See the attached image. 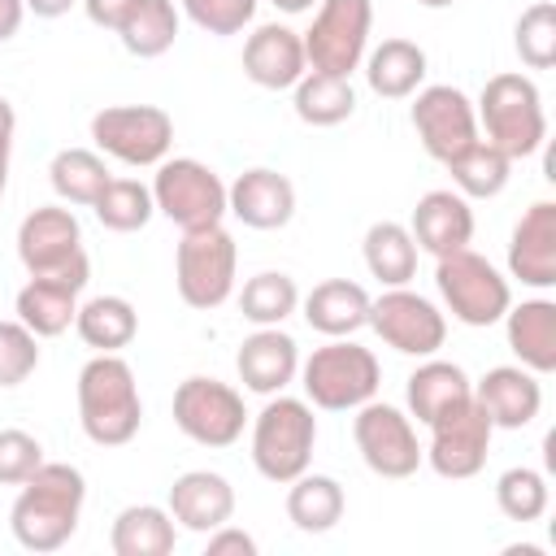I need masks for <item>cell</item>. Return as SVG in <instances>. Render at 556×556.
<instances>
[{"label":"cell","instance_id":"cell-36","mask_svg":"<svg viewBox=\"0 0 556 556\" xmlns=\"http://www.w3.org/2000/svg\"><path fill=\"white\" fill-rule=\"evenodd\" d=\"M109 178L113 174H109L104 156L91 148H61L48 165V182L61 195V204H78V208H91Z\"/></svg>","mask_w":556,"mask_h":556},{"label":"cell","instance_id":"cell-44","mask_svg":"<svg viewBox=\"0 0 556 556\" xmlns=\"http://www.w3.org/2000/svg\"><path fill=\"white\" fill-rule=\"evenodd\" d=\"M204 552H208V556H256V539H252L248 530H239V526L226 521V526L208 530Z\"/></svg>","mask_w":556,"mask_h":556},{"label":"cell","instance_id":"cell-51","mask_svg":"<svg viewBox=\"0 0 556 556\" xmlns=\"http://www.w3.org/2000/svg\"><path fill=\"white\" fill-rule=\"evenodd\" d=\"M417 4H421V9H452L456 0H417Z\"/></svg>","mask_w":556,"mask_h":556},{"label":"cell","instance_id":"cell-48","mask_svg":"<svg viewBox=\"0 0 556 556\" xmlns=\"http://www.w3.org/2000/svg\"><path fill=\"white\" fill-rule=\"evenodd\" d=\"M13 130H17V113H13V104L0 96V148H13Z\"/></svg>","mask_w":556,"mask_h":556},{"label":"cell","instance_id":"cell-2","mask_svg":"<svg viewBox=\"0 0 556 556\" xmlns=\"http://www.w3.org/2000/svg\"><path fill=\"white\" fill-rule=\"evenodd\" d=\"M78 426L96 447H126L143 426V400L135 369L122 352H96L78 369Z\"/></svg>","mask_w":556,"mask_h":556},{"label":"cell","instance_id":"cell-17","mask_svg":"<svg viewBox=\"0 0 556 556\" xmlns=\"http://www.w3.org/2000/svg\"><path fill=\"white\" fill-rule=\"evenodd\" d=\"M508 278L534 291L556 287V204L534 200L508 235Z\"/></svg>","mask_w":556,"mask_h":556},{"label":"cell","instance_id":"cell-22","mask_svg":"<svg viewBox=\"0 0 556 556\" xmlns=\"http://www.w3.org/2000/svg\"><path fill=\"white\" fill-rule=\"evenodd\" d=\"M239 382L256 395H278L300 374V348L282 326H256L235 352Z\"/></svg>","mask_w":556,"mask_h":556},{"label":"cell","instance_id":"cell-30","mask_svg":"<svg viewBox=\"0 0 556 556\" xmlns=\"http://www.w3.org/2000/svg\"><path fill=\"white\" fill-rule=\"evenodd\" d=\"M174 543H178V521L161 504H126L109 530L113 556H169Z\"/></svg>","mask_w":556,"mask_h":556},{"label":"cell","instance_id":"cell-19","mask_svg":"<svg viewBox=\"0 0 556 556\" xmlns=\"http://www.w3.org/2000/svg\"><path fill=\"white\" fill-rule=\"evenodd\" d=\"M226 213L239 217L248 230H282L295 217V182L278 169H243L226 187Z\"/></svg>","mask_w":556,"mask_h":556},{"label":"cell","instance_id":"cell-27","mask_svg":"<svg viewBox=\"0 0 556 556\" xmlns=\"http://www.w3.org/2000/svg\"><path fill=\"white\" fill-rule=\"evenodd\" d=\"M365 83L382 100H408L426 83V48L413 39H382L378 48L365 52Z\"/></svg>","mask_w":556,"mask_h":556},{"label":"cell","instance_id":"cell-43","mask_svg":"<svg viewBox=\"0 0 556 556\" xmlns=\"http://www.w3.org/2000/svg\"><path fill=\"white\" fill-rule=\"evenodd\" d=\"M43 465V443L26 430H0V486H22Z\"/></svg>","mask_w":556,"mask_h":556},{"label":"cell","instance_id":"cell-49","mask_svg":"<svg viewBox=\"0 0 556 556\" xmlns=\"http://www.w3.org/2000/svg\"><path fill=\"white\" fill-rule=\"evenodd\" d=\"M274 9H282V13H308L317 0H269Z\"/></svg>","mask_w":556,"mask_h":556},{"label":"cell","instance_id":"cell-10","mask_svg":"<svg viewBox=\"0 0 556 556\" xmlns=\"http://www.w3.org/2000/svg\"><path fill=\"white\" fill-rule=\"evenodd\" d=\"M152 204L178 230L217 226L226 217V182L195 156H165L152 174Z\"/></svg>","mask_w":556,"mask_h":556},{"label":"cell","instance_id":"cell-29","mask_svg":"<svg viewBox=\"0 0 556 556\" xmlns=\"http://www.w3.org/2000/svg\"><path fill=\"white\" fill-rule=\"evenodd\" d=\"M343 508H348V495H343L339 478H330V473L304 469L300 478L287 482V521L300 534H326V530H334L343 521Z\"/></svg>","mask_w":556,"mask_h":556},{"label":"cell","instance_id":"cell-37","mask_svg":"<svg viewBox=\"0 0 556 556\" xmlns=\"http://www.w3.org/2000/svg\"><path fill=\"white\" fill-rule=\"evenodd\" d=\"M300 308V287L282 269H261L239 291V313L252 326H282Z\"/></svg>","mask_w":556,"mask_h":556},{"label":"cell","instance_id":"cell-45","mask_svg":"<svg viewBox=\"0 0 556 556\" xmlns=\"http://www.w3.org/2000/svg\"><path fill=\"white\" fill-rule=\"evenodd\" d=\"M130 4H135V0H83V13H87L96 26H104V30L117 35V26H122V17L130 13Z\"/></svg>","mask_w":556,"mask_h":556},{"label":"cell","instance_id":"cell-26","mask_svg":"<svg viewBox=\"0 0 556 556\" xmlns=\"http://www.w3.org/2000/svg\"><path fill=\"white\" fill-rule=\"evenodd\" d=\"M473 395V382L469 374L456 365V361H439V356H421V365L408 374L404 382V404H408V417H417L421 426H430L439 413L456 408L460 400Z\"/></svg>","mask_w":556,"mask_h":556},{"label":"cell","instance_id":"cell-5","mask_svg":"<svg viewBox=\"0 0 556 556\" xmlns=\"http://www.w3.org/2000/svg\"><path fill=\"white\" fill-rule=\"evenodd\" d=\"M300 387L313 408L326 413H352L382 387V365L369 348L352 339H326L300 361Z\"/></svg>","mask_w":556,"mask_h":556},{"label":"cell","instance_id":"cell-20","mask_svg":"<svg viewBox=\"0 0 556 556\" xmlns=\"http://www.w3.org/2000/svg\"><path fill=\"white\" fill-rule=\"evenodd\" d=\"M408 235H413L417 252H430L439 261V256L473 243V208L456 187H434L417 200Z\"/></svg>","mask_w":556,"mask_h":556},{"label":"cell","instance_id":"cell-46","mask_svg":"<svg viewBox=\"0 0 556 556\" xmlns=\"http://www.w3.org/2000/svg\"><path fill=\"white\" fill-rule=\"evenodd\" d=\"M22 17H26L22 0H0V43H9L22 30Z\"/></svg>","mask_w":556,"mask_h":556},{"label":"cell","instance_id":"cell-39","mask_svg":"<svg viewBox=\"0 0 556 556\" xmlns=\"http://www.w3.org/2000/svg\"><path fill=\"white\" fill-rule=\"evenodd\" d=\"M495 504H500V513H504L508 521L530 526V521H539V517L547 513L552 486H547V478H543L539 469L513 465V469H504V473L495 478Z\"/></svg>","mask_w":556,"mask_h":556},{"label":"cell","instance_id":"cell-14","mask_svg":"<svg viewBox=\"0 0 556 556\" xmlns=\"http://www.w3.org/2000/svg\"><path fill=\"white\" fill-rule=\"evenodd\" d=\"M369 326L391 352L417 361L434 356L447 339V313L413 287H387L378 300H369Z\"/></svg>","mask_w":556,"mask_h":556},{"label":"cell","instance_id":"cell-35","mask_svg":"<svg viewBox=\"0 0 556 556\" xmlns=\"http://www.w3.org/2000/svg\"><path fill=\"white\" fill-rule=\"evenodd\" d=\"M447 165V174H452V187L465 195V200H491V195H500L504 187H508V178H513V161L495 148V143H486L482 135L469 143V148H460L452 161H443Z\"/></svg>","mask_w":556,"mask_h":556},{"label":"cell","instance_id":"cell-13","mask_svg":"<svg viewBox=\"0 0 556 556\" xmlns=\"http://www.w3.org/2000/svg\"><path fill=\"white\" fill-rule=\"evenodd\" d=\"M374 0H317L313 26L304 30L308 70L352 78L369 52Z\"/></svg>","mask_w":556,"mask_h":556},{"label":"cell","instance_id":"cell-18","mask_svg":"<svg viewBox=\"0 0 556 556\" xmlns=\"http://www.w3.org/2000/svg\"><path fill=\"white\" fill-rule=\"evenodd\" d=\"M308 70L304 56V35L291 30L287 22H261L243 39V74L248 83L265 91H291Z\"/></svg>","mask_w":556,"mask_h":556},{"label":"cell","instance_id":"cell-24","mask_svg":"<svg viewBox=\"0 0 556 556\" xmlns=\"http://www.w3.org/2000/svg\"><path fill=\"white\" fill-rule=\"evenodd\" d=\"M504 321V339L517 356V365H526L530 374H552L556 369V300L534 295L521 304H508Z\"/></svg>","mask_w":556,"mask_h":556},{"label":"cell","instance_id":"cell-6","mask_svg":"<svg viewBox=\"0 0 556 556\" xmlns=\"http://www.w3.org/2000/svg\"><path fill=\"white\" fill-rule=\"evenodd\" d=\"M235 274H239V248L222 222L182 230L174 248V287L187 308H200V313L222 308L235 295Z\"/></svg>","mask_w":556,"mask_h":556},{"label":"cell","instance_id":"cell-33","mask_svg":"<svg viewBox=\"0 0 556 556\" xmlns=\"http://www.w3.org/2000/svg\"><path fill=\"white\" fill-rule=\"evenodd\" d=\"M178 22H182V13H178L174 0H135L130 13L117 26V39H122V48L130 56L152 61V56H165L174 48Z\"/></svg>","mask_w":556,"mask_h":556},{"label":"cell","instance_id":"cell-47","mask_svg":"<svg viewBox=\"0 0 556 556\" xmlns=\"http://www.w3.org/2000/svg\"><path fill=\"white\" fill-rule=\"evenodd\" d=\"M26 4V13H35V17H61V13H70L78 0H22Z\"/></svg>","mask_w":556,"mask_h":556},{"label":"cell","instance_id":"cell-4","mask_svg":"<svg viewBox=\"0 0 556 556\" xmlns=\"http://www.w3.org/2000/svg\"><path fill=\"white\" fill-rule=\"evenodd\" d=\"M317 447V417L308 400L295 395H265V408L252 417V465L265 482L287 486L313 465Z\"/></svg>","mask_w":556,"mask_h":556},{"label":"cell","instance_id":"cell-25","mask_svg":"<svg viewBox=\"0 0 556 556\" xmlns=\"http://www.w3.org/2000/svg\"><path fill=\"white\" fill-rule=\"evenodd\" d=\"M300 308H304L308 330H317L326 339H352L361 326H369V291L361 282H348V278L317 282L300 300Z\"/></svg>","mask_w":556,"mask_h":556},{"label":"cell","instance_id":"cell-40","mask_svg":"<svg viewBox=\"0 0 556 556\" xmlns=\"http://www.w3.org/2000/svg\"><path fill=\"white\" fill-rule=\"evenodd\" d=\"M513 48L521 56V65L530 70H552L556 61V4L552 0H539L530 4L517 26H513Z\"/></svg>","mask_w":556,"mask_h":556},{"label":"cell","instance_id":"cell-7","mask_svg":"<svg viewBox=\"0 0 556 556\" xmlns=\"http://www.w3.org/2000/svg\"><path fill=\"white\" fill-rule=\"evenodd\" d=\"M17 261L30 278H65L87 287L91 261L83 252V226L65 204H39L17 226Z\"/></svg>","mask_w":556,"mask_h":556},{"label":"cell","instance_id":"cell-3","mask_svg":"<svg viewBox=\"0 0 556 556\" xmlns=\"http://www.w3.org/2000/svg\"><path fill=\"white\" fill-rule=\"evenodd\" d=\"M478 135L486 143H495L508 161L534 156L547 139V113H543V91L530 74L504 70L491 74L478 91Z\"/></svg>","mask_w":556,"mask_h":556},{"label":"cell","instance_id":"cell-16","mask_svg":"<svg viewBox=\"0 0 556 556\" xmlns=\"http://www.w3.org/2000/svg\"><path fill=\"white\" fill-rule=\"evenodd\" d=\"M408 122H413L421 148H426L434 161H452L460 148H469V143L478 139L473 100H469L460 87H452V83L417 87V91H413Z\"/></svg>","mask_w":556,"mask_h":556},{"label":"cell","instance_id":"cell-50","mask_svg":"<svg viewBox=\"0 0 556 556\" xmlns=\"http://www.w3.org/2000/svg\"><path fill=\"white\" fill-rule=\"evenodd\" d=\"M9 152L13 148H0V200H4V187H9Z\"/></svg>","mask_w":556,"mask_h":556},{"label":"cell","instance_id":"cell-8","mask_svg":"<svg viewBox=\"0 0 556 556\" xmlns=\"http://www.w3.org/2000/svg\"><path fill=\"white\" fill-rule=\"evenodd\" d=\"M434 287L447 304V313L460 321V326H495L508 304H513V287L508 278L473 248H460V252H447L434 261Z\"/></svg>","mask_w":556,"mask_h":556},{"label":"cell","instance_id":"cell-23","mask_svg":"<svg viewBox=\"0 0 556 556\" xmlns=\"http://www.w3.org/2000/svg\"><path fill=\"white\" fill-rule=\"evenodd\" d=\"M165 508L182 530L208 534V530H217L235 517V486L213 469H187V473L174 478Z\"/></svg>","mask_w":556,"mask_h":556},{"label":"cell","instance_id":"cell-1","mask_svg":"<svg viewBox=\"0 0 556 556\" xmlns=\"http://www.w3.org/2000/svg\"><path fill=\"white\" fill-rule=\"evenodd\" d=\"M87 504V478L78 465L65 460H43L22 486L9 508V530L26 552H61Z\"/></svg>","mask_w":556,"mask_h":556},{"label":"cell","instance_id":"cell-28","mask_svg":"<svg viewBox=\"0 0 556 556\" xmlns=\"http://www.w3.org/2000/svg\"><path fill=\"white\" fill-rule=\"evenodd\" d=\"M78 295H83V287L65 282V278H26V287L13 300V313L39 339H56L74 326V313L83 304Z\"/></svg>","mask_w":556,"mask_h":556},{"label":"cell","instance_id":"cell-32","mask_svg":"<svg viewBox=\"0 0 556 556\" xmlns=\"http://www.w3.org/2000/svg\"><path fill=\"white\" fill-rule=\"evenodd\" d=\"M361 256L369 278H378L382 287H408L417 278V243L404 222H374L365 230Z\"/></svg>","mask_w":556,"mask_h":556},{"label":"cell","instance_id":"cell-21","mask_svg":"<svg viewBox=\"0 0 556 556\" xmlns=\"http://www.w3.org/2000/svg\"><path fill=\"white\" fill-rule=\"evenodd\" d=\"M473 404L491 417L495 430H526L543 408L539 374L526 365H495L473 382Z\"/></svg>","mask_w":556,"mask_h":556},{"label":"cell","instance_id":"cell-9","mask_svg":"<svg viewBox=\"0 0 556 556\" xmlns=\"http://www.w3.org/2000/svg\"><path fill=\"white\" fill-rule=\"evenodd\" d=\"M91 143L130 169H156L174 148V117L161 104H109L91 117Z\"/></svg>","mask_w":556,"mask_h":556},{"label":"cell","instance_id":"cell-15","mask_svg":"<svg viewBox=\"0 0 556 556\" xmlns=\"http://www.w3.org/2000/svg\"><path fill=\"white\" fill-rule=\"evenodd\" d=\"M491 417L469 400H460L456 408L439 413L430 421V443H426V465L439 473V478H452V482H465L473 473H482L486 465V452H491Z\"/></svg>","mask_w":556,"mask_h":556},{"label":"cell","instance_id":"cell-31","mask_svg":"<svg viewBox=\"0 0 556 556\" xmlns=\"http://www.w3.org/2000/svg\"><path fill=\"white\" fill-rule=\"evenodd\" d=\"M74 330L91 352H122L139 334V313L126 295H91L78 304Z\"/></svg>","mask_w":556,"mask_h":556},{"label":"cell","instance_id":"cell-34","mask_svg":"<svg viewBox=\"0 0 556 556\" xmlns=\"http://www.w3.org/2000/svg\"><path fill=\"white\" fill-rule=\"evenodd\" d=\"M291 109H295V117L304 126H339V122H348L356 113L352 78L304 70V78L291 87Z\"/></svg>","mask_w":556,"mask_h":556},{"label":"cell","instance_id":"cell-42","mask_svg":"<svg viewBox=\"0 0 556 556\" xmlns=\"http://www.w3.org/2000/svg\"><path fill=\"white\" fill-rule=\"evenodd\" d=\"M256 4H261V0H178V9H182L204 35H217V39L248 30L252 17H256Z\"/></svg>","mask_w":556,"mask_h":556},{"label":"cell","instance_id":"cell-11","mask_svg":"<svg viewBox=\"0 0 556 556\" xmlns=\"http://www.w3.org/2000/svg\"><path fill=\"white\" fill-rule=\"evenodd\" d=\"M352 413H356L352 417V439H356V452H361L369 473L400 482V478H413L426 465V447H421L417 426L404 408L382 404L374 395Z\"/></svg>","mask_w":556,"mask_h":556},{"label":"cell","instance_id":"cell-38","mask_svg":"<svg viewBox=\"0 0 556 556\" xmlns=\"http://www.w3.org/2000/svg\"><path fill=\"white\" fill-rule=\"evenodd\" d=\"M91 213H96V222H100L104 230H113V235H135V230H143V226L152 222V213H156L152 187H143L139 178H109L104 191L96 195Z\"/></svg>","mask_w":556,"mask_h":556},{"label":"cell","instance_id":"cell-41","mask_svg":"<svg viewBox=\"0 0 556 556\" xmlns=\"http://www.w3.org/2000/svg\"><path fill=\"white\" fill-rule=\"evenodd\" d=\"M39 369V334L26 330L17 317L0 321V387L13 391Z\"/></svg>","mask_w":556,"mask_h":556},{"label":"cell","instance_id":"cell-12","mask_svg":"<svg viewBox=\"0 0 556 556\" xmlns=\"http://www.w3.org/2000/svg\"><path fill=\"white\" fill-rule=\"evenodd\" d=\"M174 426L200 443V447H235L248 430V408H243V395L222 382V378H208V374H191L178 382L174 391Z\"/></svg>","mask_w":556,"mask_h":556}]
</instances>
